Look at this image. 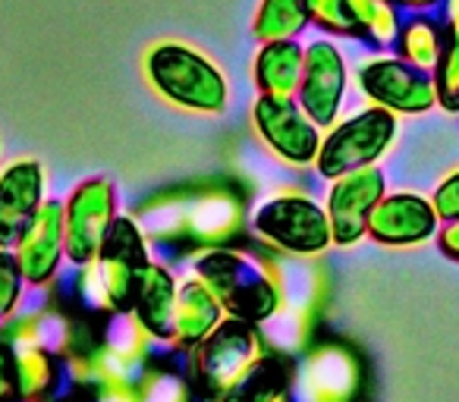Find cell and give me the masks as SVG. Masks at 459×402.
I'll return each instance as SVG.
<instances>
[{"label":"cell","instance_id":"cell-20","mask_svg":"<svg viewBox=\"0 0 459 402\" xmlns=\"http://www.w3.org/2000/svg\"><path fill=\"white\" fill-rule=\"evenodd\" d=\"M308 22V0H258L252 16V35L258 45L268 41H299Z\"/></svg>","mask_w":459,"mask_h":402},{"label":"cell","instance_id":"cell-2","mask_svg":"<svg viewBox=\"0 0 459 402\" xmlns=\"http://www.w3.org/2000/svg\"><path fill=\"white\" fill-rule=\"evenodd\" d=\"M142 73L152 91L186 114L217 116L230 107V79L198 47L186 41H158L142 54Z\"/></svg>","mask_w":459,"mask_h":402},{"label":"cell","instance_id":"cell-23","mask_svg":"<svg viewBox=\"0 0 459 402\" xmlns=\"http://www.w3.org/2000/svg\"><path fill=\"white\" fill-rule=\"evenodd\" d=\"M431 82L437 107L446 114H459V35H446V47L431 70Z\"/></svg>","mask_w":459,"mask_h":402},{"label":"cell","instance_id":"cell-12","mask_svg":"<svg viewBox=\"0 0 459 402\" xmlns=\"http://www.w3.org/2000/svg\"><path fill=\"white\" fill-rule=\"evenodd\" d=\"M440 230V218L431 198L421 192H387L377 201L368 224V239L381 249H419Z\"/></svg>","mask_w":459,"mask_h":402},{"label":"cell","instance_id":"cell-21","mask_svg":"<svg viewBox=\"0 0 459 402\" xmlns=\"http://www.w3.org/2000/svg\"><path fill=\"white\" fill-rule=\"evenodd\" d=\"M16 383L22 402H51L60 383V358L45 346H20L16 349Z\"/></svg>","mask_w":459,"mask_h":402},{"label":"cell","instance_id":"cell-10","mask_svg":"<svg viewBox=\"0 0 459 402\" xmlns=\"http://www.w3.org/2000/svg\"><path fill=\"white\" fill-rule=\"evenodd\" d=\"M350 91V64L333 38H315L306 45V66L296 101L308 120L325 133L340 120Z\"/></svg>","mask_w":459,"mask_h":402},{"label":"cell","instance_id":"cell-15","mask_svg":"<svg viewBox=\"0 0 459 402\" xmlns=\"http://www.w3.org/2000/svg\"><path fill=\"white\" fill-rule=\"evenodd\" d=\"M177 293H179V277L167 268L164 261H148L139 277L133 299V318L142 330L152 339L170 343L173 333V312H177Z\"/></svg>","mask_w":459,"mask_h":402},{"label":"cell","instance_id":"cell-19","mask_svg":"<svg viewBox=\"0 0 459 402\" xmlns=\"http://www.w3.org/2000/svg\"><path fill=\"white\" fill-rule=\"evenodd\" d=\"M346 10H350L352 38L377 54L394 47L396 32L403 26V13L390 0H346Z\"/></svg>","mask_w":459,"mask_h":402},{"label":"cell","instance_id":"cell-11","mask_svg":"<svg viewBox=\"0 0 459 402\" xmlns=\"http://www.w3.org/2000/svg\"><path fill=\"white\" fill-rule=\"evenodd\" d=\"M387 195V176L381 167L352 170L327 183L325 211L331 220V239L337 249H352L368 239V224L377 201Z\"/></svg>","mask_w":459,"mask_h":402},{"label":"cell","instance_id":"cell-9","mask_svg":"<svg viewBox=\"0 0 459 402\" xmlns=\"http://www.w3.org/2000/svg\"><path fill=\"white\" fill-rule=\"evenodd\" d=\"M252 126L277 160L290 167H315L321 148V129L308 120L296 98L255 95L252 101Z\"/></svg>","mask_w":459,"mask_h":402},{"label":"cell","instance_id":"cell-5","mask_svg":"<svg viewBox=\"0 0 459 402\" xmlns=\"http://www.w3.org/2000/svg\"><path fill=\"white\" fill-rule=\"evenodd\" d=\"M396 135H400V120L381 107H362L356 114L337 120L321 135L318 158H315V173L327 183L343 173L365 170V167H381V160L390 154Z\"/></svg>","mask_w":459,"mask_h":402},{"label":"cell","instance_id":"cell-3","mask_svg":"<svg viewBox=\"0 0 459 402\" xmlns=\"http://www.w3.org/2000/svg\"><path fill=\"white\" fill-rule=\"evenodd\" d=\"M148 261H152V249H148L145 230L135 218L120 214L110 233L104 236V245L95 261L79 268L82 270L79 289H82L85 302H91L108 314H117V318L129 314L135 287H139V277Z\"/></svg>","mask_w":459,"mask_h":402},{"label":"cell","instance_id":"cell-8","mask_svg":"<svg viewBox=\"0 0 459 402\" xmlns=\"http://www.w3.org/2000/svg\"><path fill=\"white\" fill-rule=\"evenodd\" d=\"M356 85L371 107L400 116H425L437 107L431 73L403 64L394 54H371L359 64Z\"/></svg>","mask_w":459,"mask_h":402},{"label":"cell","instance_id":"cell-24","mask_svg":"<svg viewBox=\"0 0 459 402\" xmlns=\"http://www.w3.org/2000/svg\"><path fill=\"white\" fill-rule=\"evenodd\" d=\"M26 293V280L16 264V255L10 249H0V327L16 318Z\"/></svg>","mask_w":459,"mask_h":402},{"label":"cell","instance_id":"cell-31","mask_svg":"<svg viewBox=\"0 0 459 402\" xmlns=\"http://www.w3.org/2000/svg\"><path fill=\"white\" fill-rule=\"evenodd\" d=\"M440 22L446 35H459V0H444L440 4Z\"/></svg>","mask_w":459,"mask_h":402},{"label":"cell","instance_id":"cell-22","mask_svg":"<svg viewBox=\"0 0 459 402\" xmlns=\"http://www.w3.org/2000/svg\"><path fill=\"white\" fill-rule=\"evenodd\" d=\"M290 383V368L277 352H268L264 358H258L246 377L223 396V402H271L274 396L287 393Z\"/></svg>","mask_w":459,"mask_h":402},{"label":"cell","instance_id":"cell-27","mask_svg":"<svg viewBox=\"0 0 459 402\" xmlns=\"http://www.w3.org/2000/svg\"><path fill=\"white\" fill-rule=\"evenodd\" d=\"M431 205L437 211L440 224L459 220V167H453V170H446L440 176V183L431 192Z\"/></svg>","mask_w":459,"mask_h":402},{"label":"cell","instance_id":"cell-26","mask_svg":"<svg viewBox=\"0 0 459 402\" xmlns=\"http://www.w3.org/2000/svg\"><path fill=\"white\" fill-rule=\"evenodd\" d=\"M139 402H189V387L173 374L139 377Z\"/></svg>","mask_w":459,"mask_h":402},{"label":"cell","instance_id":"cell-1","mask_svg":"<svg viewBox=\"0 0 459 402\" xmlns=\"http://www.w3.org/2000/svg\"><path fill=\"white\" fill-rule=\"evenodd\" d=\"M192 277L221 302L223 314L249 324H268L283 308V280L264 258L227 245H208L192 258Z\"/></svg>","mask_w":459,"mask_h":402},{"label":"cell","instance_id":"cell-30","mask_svg":"<svg viewBox=\"0 0 459 402\" xmlns=\"http://www.w3.org/2000/svg\"><path fill=\"white\" fill-rule=\"evenodd\" d=\"M390 4H394L403 16H415V13H434V10H440L444 0H390Z\"/></svg>","mask_w":459,"mask_h":402},{"label":"cell","instance_id":"cell-18","mask_svg":"<svg viewBox=\"0 0 459 402\" xmlns=\"http://www.w3.org/2000/svg\"><path fill=\"white\" fill-rule=\"evenodd\" d=\"M444 47H446L444 22L434 13H415V16H403V26L396 32V41L390 51L403 64L415 66L421 73H431L437 66Z\"/></svg>","mask_w":459,"mask_h":402},{"label":"cell","instance_id":"cell-6","mask_svg":"<svg viewBox=\"0 0 459 402\" xmlns=\"http://www.w3.org/2000/svg\"><path fill=\"white\" fill-rule=\"evenodd\" d=\"M252 233L264 245L296 258H318L333 245L325 201L308 192H277L264 198L252 218Z\"/></svg>","mask_w":459,"mask_h":402},{"label":"cell","instance_id":"cell-7","mask_svg":"<svg viewBox=\"0 0 459 402\" xmlns=\"http://www.w3.org/2000/svg\"><path fill=\"white\" fill-rule=\"evenodd\" d=\"M120 198L110 176H89L70 189L64 198V233H66V261L85 268L98 258L104 236L120 218Z\"/></svg>","mask_w":459,"mask_h":402},{"label":"cell","instance_id":"cell-28","mask_svg":"<svg viewBox=\"0 0 459 402\" xmlns=\"http://www.w3.org/2000/svg\"><path fill=\"white\" fill-rule=\"evenodd\" d=\"M0 402H22L16 383V349L4 333H0Z\"/></svg>","mask_w":459,"mask_h":402},{"label":"cell","instance_id":"cell-29","mask_svg":"<svg viewBox=\"0 0 459 402\" xmlns=\"http://www.w3.org/2000/svg\"><path fill=\"white\" fill-rule=\"evenodd\" d=\"M434 245H437V252L446 258V261L459 264V220H453V224H440L437 236H434Z\"/></svg>","mask_w":459,"mask_h":402},{"label":"cell","instance_id":"cell-17","mask_svg":"<svg viewBox=\"0 0 459 402\" xmlns=\"http://www.w3.org/2000/svg\"><path fill=\"white\" fill-rule=\"evenodd\" d=\"M306 66V45L302 41H268L258 45L252 60V85L258 95L296 98Z\"/></svg>","mask_w":459,"mask_h":402},{"label":"cell","instance_id":"cell-13","mask_svg":"<svg viewBox=\"0 0 459 402\" xmlns=\"http://www.w3.org/2000/svg\"><path fill=\"white\" fill-rule=\"evenodd\" d=\"M22 270V280L32 289H45L57 280L66 261V233H64V201L48 198L10 249Z\"/></svg>","mask_w":459,"mask_h":402},{"label":"cell","instance_id":"cell-16","mask_svg":"<svg viewBox=\"0 0 459 402\" xmlns=\"http://www.w3.org/2000/svg\"><path fill=\"white\" fill-rule=\"evenodd\" d=\"M227 318L221 308V302L214 299L208 287H204L198 277H186L179 283L177 293V312H173V333H170V349L183 352H195L211 333L221 327V321Z\"/></svg>","mask_w":459,"mask_h":402},{"label":"cell","instance_id":"cell-4","mask_svg":"<svg viewBox=\"0 0 459 402\" xmlns=\"http://www.w3.org/2000/svg\"><path fill=\"white\" fill-rule=\"evenodd\" d=\"M268 343L258 324L223 318L221 327L189 352V374L198 393L208 402H223V396L246 377V371L268 355Z\"/></svg>","mask_w":459,"mask_h":402},{"label":"cell","instance_id":"cell-14","mask_svg":"<svg viewBox=\"0 0 459 402\" xmlns=\"http://www.w3.org/2000/svg\"><path fill=\"white\" fill-rule=\"evenodd\" d=\"M45 201L48 173L41 160L16 158L0 170V249H13Z\"/></svg>","mask_w":459,"mask_h":402},{"label":"cell","instance_id":"cell-25","mask_svg":"<svg viewBox=\"0 0 459 402\" xmlns=\"http://www.w3.org/2000/svg\"><path fill=\"white\" fill-rule=\"evenodd\" d=\"M308 22L325 38H352L346 0H308Z\"/></svg>","mask_w":459,"mask_h":402}]
</instances>
